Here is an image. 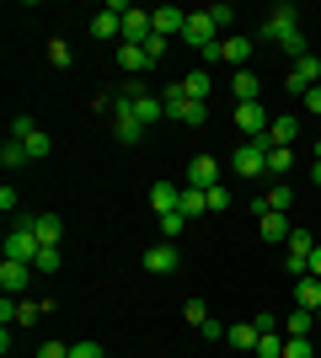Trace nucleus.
Wrapping results in <instances>:
<instances>
[{
  "label": "nucleus",
  "mask_w": 321,
  "mask_h": 358,
  "mask_svg": "<svg viewBox=\"0 0 321 358\" xmlns=\"http://www.w3.org/2000/svg\"><path fill=\"white\" fill-rule=\"evenodd\" d=\"M161 102H166V118L187 123V129H199V123L209 118V107H204V102H193V96H187V91L177 86V80H171V86L161 91Z\"/></svg>",
  "instance_id": "1"
},
{
  "label": "nucleus",
  "mask_w": 321,
  "mask_h": 358,
  "mask_svg": "<svg viewBox=\"0 0 321 358\" xmlns=\"http://www.w3.org/2000/svg\"><path fill=\"white\" fill-rule=\"evenodd\" d=\"M230 171H236V177H262V171H268V134L262 139H246V145H236V155H230Z\"/></svg>",
  "instance_id": "2"
},
{
  "label": "nucleus",
  "mask_w": 321,
  "mask_h": 358,
  "mask_svg": "<svg viewBox=\"0 0 321 358\" xmlns=\"http://www.w3.org/2000/svg\"><path fill=\"white\" fill-rule=\"evenodd\" d=\"M113 134H118V145H139V134H145V123L134 118V96L129 91L113 96Z\"/></svg>",
  "instance_id": "3"
},
{
  "label": "nucleus",
  "mask_w": 321,
  "mask_h": 358,
  "mask_svg": "<svg viewBox=\"0 0 321 358\" xmlns=\"http://www.w3.org/2000/svg\"><path fill=\"white\" fill-rule=\"evenodd\" d=\"M220 38H225V32L214 27L209 11H187V27H183V43H187V48H199V54H204V48H214Z\"/></svg>",
  "instance_id": "4"
},
{
  "label": "nucleus",
  "mask_w": 321,
  "mask_h": 358,
  "mask_svg": "<svg viewBox=\"0 0 321 358\" xmlns=\"http://www.w3.org/2000/svg\"><path fill=\"white\" fill-rule=\"evenodd\" d=\"M294 27H300V6H273V11H268V22L257 27V38H262V43H284Z\"/></svg>",
  "instance_id": "5"
},
{
  "label": "nucleus",
  "mask_w": 321,
  "mask_h": 358,
  "mask_svg": "<svg viewBox=\"0 0 321 358\" xmlns=\"http://www.w3.org/2000/svg\"><path fill=\"white\" fill-rule=\"evenodd\" d=\"M43 252L38 236H32V224H16L11 236H6V262H32V257Z\"/></svg>",
  "instance_id": "6"
},
{
  "label": "nucleus",
  "mask_w": 321,
  "mask_h": 358,
  "mask_svg": "<svg viewBox=\"0 0 321 358\" xmlns=\"http://www.w3.org/2000/svg\"><path fill=\"white\" fill-rule=\"evenodd\" d=\"M268 123H273V118H268V107H262V102H241V107H236V129H241L246 139H262V134H268Z\"/></svg>",
  "instance_id": "7"
},
{
  "label": "nucleus",
  "mask_w": 321,
  "mask_h": 358,
  "mask_svg": "<svg viewBox=\"0 0 321 358\" xmlns=\"http://www.w3.org/2000/svg\"><path fill=\"white\" fill-rule=\"evenodd\" d=\"M183 187H204V193H209V187H220V161H214V155H193V161H187Z\"/></svg>",
  "instance_id": "8"
},
{
  "label": "nucleus",
  "mask_w": 321,
  "mask_h": 358,
  "mask_svg": "<svg viewBox=\"0 0 321 358\" xmlns=\"http://www.w3.org/2000/svg\"><path fill=\"white\" fill-rule=\"evenodd\" d=\"M155 38V16L150 11H139V6H129V16H123V43H150Z\"/></svg>",
  "instance_id": "9"
},
{
  "label": "nucleus",
  "mask_w": 321,
  "mask_h": 358,
  "mask_svg": "<svg viewBox=\"0 0 321 358\" xmlns=\"http://www.w3.org/2000/svg\"><path fill=\"white\" fill-rule=\"evenodd\" d=\"M129 96H134V118L145 123V129H150V123H161V118H166V102H161L155 91H139V86H129Z\"/></svg>",
  "instance_id": "10"
},
{
  "label": "nucleus",
  "mask_w": 321,
  "mask_h": 358,
  "mask_svg": "<svg viewBox=\"0 0 321 358\" xmlns=\"http://www.w3.org/2000/svg\"><path fill=\"white\" fill-rule=\"evenodd\" d=\"M177 268H183V252L171 241H155L150 252H145V273H177Z\"/></svg>",
  "instance_id": "11"
},
{
  "label": "nucleus",
  "mask_w": 321,
  "mask_h": 358,
  "mask_svg": "<svg viewBox=\"0 0 321 358\" xmlns=\"http://www.w3.org/2000/svg\"><path fill=\"white\" fill-rule=\"evenodd\" d=\"M27 284H32V262H0V289L11 299L27 294Z\"/></svg>",
  "instance_id": "12"
},
{
  "label": "nucleus",
  "mask_w": 321,
  "mask_h": 358,
  "mask_svg": "<svg viewBox=\"0 0 321 358\" xmlns=\"http://www.w3.org/2000/svg\"><path fill=\"white\" fill-rule=\"evenodd\" d=\"M150 209H155V220H161V214H183V187H177V182H155Z\"/></svg>",
  "instance_id": "13"
},
{
  "label": "nucleus",
  "mask_w": 321,
  "mask_h": 358,
  "mask_svg": "<svg viewBox=\"0 0 321 358\" xmlns=\"http://www.w3.org/2000/svg\"><path fill=\"white\" fill-rule=\"evenodd\" d=\"M257 224H262V241H268V246H290V236H294V224L284 220V214H273V209H262V214H257Z\"/></svg>",
  "instance_id": "14"
},
{
  "label": "nucleus",
  "mask_w": 321,
  "mask_h": 358,
  "mask_svg": "<svg viewBox=\"0 0 321 358\" xmlns=\"http://www.w3.org/2000/svg\"><path fill=\"white\" fill-rule=\"evenodd\" d=\"M155 32L161 38H183V27H187V11H177V6H155Z\"/></svg>",
  "instance_id": "15"
},
{
  "label": "nucleus",
  "mask_w": 321,
  "mask_h": 358,
  "mask_svg": "<svg viewBox=\"0 0 321 358\" xmlns=\"http://www.w3.org/2000/svg\"><path fill=\"white\" fill-rule=\"evenodd\" d=\"M294 139H300V118H294V113H284V118H273V123H268V145L294 150Z\"/></svg>",
  "instance_id": "16"
},
{
  "label": "nucleus",
  "mask_w": 321,
  "mask_h": 358,
  "mask_svg": "<svg viewBox=\"0 0 321 358\" xmlns=\"http://www.w3.org/2000/svg\"><path fill=\"white\" fill-rule=\"evenodd\" d=\"M220 59L225 64H236V70H246V59H252V38H220Z\"/></svg>",
  "instance_id": "17"
},
{
  "label": "nucleus",
  "mask_w": 321,
  "mask_h": 358,
  "mask_svg": "<svg viewBox=\"0 0 321 358\" xmlns=\"http://www.w3.org/2000/svg\"><path fill=\"white\" fill-rule=\"evenodd\" d=\"M27 224H32V236H38V246H59V236H64L59 214H38V220H27Z\"/></svg>",
  "instance_id": "18"
},
{
  "label": "nucleus",
  "mask_w": 321,
  "mask_h": 358,
  "mask_svg": "<svg viewBox=\"0 0 321 358\" xmlns=\"http://www.w3.org/2000/svg\"><path fill=\"white\" fill-rule=\"evenodd\" d=\"M177 86H183L187 96H193V102H204V96L214 91V75H209V70L199 64V70H183V80H177Z\"/></svg>",
  "instance_id": "19"
},
{
  "label": "nucleus",
  "mask_w": 321,
  "mask_h": 358,
  "mask_svg": "<svg viewBox=\"0 0 321 358\" xmlns=\"http://www.w3.org/2000/svg\"><path fill=\"white\" fill-rule=\"evenodd\" d=\"M257 337H262V331H257V321H236L225 343L236 348V353H257Z\"/></svg>",
  "instance_id": "20"
},
{
  "label": "nucleus",
  "mask_w": 321,
  "mask_h": 358,
  "mask_svg": "<svg viewBox=\"0 0 321 358\" xmlns=\"http://www.w3.org/2000/svg\"><path fill=\"white\" fill-rule=\"evenodd\" d=\"M230 96H236V107H241V102H257V96H262V80H257L252 70H236V80H230Z\"/></svg>",
  "instance_id": "21"
},
{
  "label": "nucleus",
  "mask_w": 321,
  "mask_h": 358,
  "mask_svg": "<svg viewBox=\"0 0 321 358\" xmlns=\"http://www.w3.org/2000/svg\"><path fill=\"white\" fill-rule=\"evenodd\" d=\"M118 64H123L129 75H145V70H155V64H150V54H145L139 43H118Z\"/></svg>",
  "instance_id": "22"
},
{
  "label": "nucleus",
  "mask_w": 321,
  "mask_h": 358,
  "mask_svg": "<svg viewBox=\"0 0 321 358\" xmlns=\"http://www.w3.org/2000/svg\"><path fill=\"white\" fill-rule=\"evenodd\" d=\"M311 327H316V310H300V305H294V315H284V321H278V331H284V337H311Z\"/></svg>",
  "instance_id": "23"
},
{
  "label": "nucleus",
  "mask_w": 321,
  "mask_h": 358,
  "mask_svg": "<svg viewBox=\"0 0 321 358\" xmlns=\"http://www.w3.org/2000/svg\"><path fill=\"white\" fill-rule=\"evenodd\" d=\"M290 203H294V187H284V182H278V187H268V193L257 198V214H262V209H273V214H290Z\"/></svg>",
  "instance_id": "24"
},
{
  "label": "nucleus",
  "mask_w": 321,
  "mask_h": 358,
  "mask_svg": "<svg viewBox=\"0 0 321 358\" xmlns=\"http://www.w3.org/2000/svg\"><path fill=\"white\" fill-rule=\"evenodd\" d=\"M294 305L300 310H321V278H294Z\"/></svg>",
  "instance_id": "25"
},
{
  "label": "nucleus",
  "mask_w": 321,
  "mask_h": 358,
  "mask_svg": "<svg viewBox=\"0 0 321 358\" xmlns=\"http://www.w3.org/2000/svg\"><path fill=\"white\" fill-rule=\"evenodd\" d=\"M294 80H300V86H321V54H300V59H294Z\"/></svg>",
  "instance_id": "26"
},
{
  "label": "nucleus",
  "mask_w": 321,
  "mask_h": 358,
  "mask_svg": "<svg viewBox=\"0 0 321 358\" xmlns=\"http://www.w3.org/2000/svg\"><path fill=\"white\" fill-rule=\"evenodd\" d=\"M268 171H273L278 182L294 171V150H284V145H268Z\"/></svg>",
  "instance_id": "27"
},
{
  "label": "nucleus",
  "mask_w": 321,
  "mask_h": 358,
  "mask_svg": "<svg viewBox=\"0 0 321 358\" xmlns=\"http://www.w3.org/2000/svg\"><path fill=\"white\" fill-rule=\"evenodd\" d=\"M32 155H27V145H22V139H6V145H0V166H6V171H16V166H27Z\"/></svg>",
  "instance_id": "28"
},
{
  "label": "nucleus",
  "mask_w": 321,
  "mask_h": 358,
  "mask_svg": "<svg viewBox=\"0 0 321 358\" xmlns=\"http://www.w3.org/2000/svg\"><path fill=\"white\" fill-rule=\"evenodd\" d=\"M252 358H284V331H262L257 337V353Z\"/></svg>",
  "instance_id": "29"
},
{
  "label": "nucleus",
  "mask_w": 321,
  "mask_h": 358,
  "mask_svg": "<svg viewBox=\"0 0 321 358\" xmlns=\"http://www.w3.org/2000/svg\"><path fill=\"white\" fill-rule=\"evenodd\" d=\"M204 209H209V198H204V187H183V214H187V220H199Z\"/></svg>",
  "instance_id": "30"
},
{
  "label": "nucleus",
  "mask_w": 321,
  "mask_h": 358,
  "mask_svg": "<svg viewBox=\"0 0 321 358\" xmlns=\"http://www.w3.org/2000/svg\"><path fill=\"white\" fill-rule=\"evenodd\" d=\"M59 262H64L59 246H43V252L32 257V273H59Z\"/></svg>",
  "instance_id": "31"
},
{
  "label": "nucleus",
  "mask_w": 321,
  "mask_h": 358,
  "mask_svg": "<svg viewBox=\"0 0 321 358\" xmlns=\"http://www.w3.org/2000/svg\"><path fill=\"white\" fill-rule=\"evenodd\" d=\"M16 321H22V327L43 321V299H16Z\"/></svg>",
  "instance_id": "32"
},
{
  "label": "nucleus",
  "mask_w": 321,
  "mask_h": 358,
  "mask_svg": "<svg viewBox=\"0 0 321 358\" xmlns=\"http://www.w3.org/2000/svg\"><path fill=\"white\" fill-rule=\"evenodd\" d=\"M204 11H209V16H214V27L230 38V27H236V6H204Z\"/></svg>",
  "instance_id": "33"
},
{
  "label": "nucleus",
  "mask_w": 321,
  "mask_h": 358,
  "mask_svg": "<svg viewBox=\"0 0 321 358\" xmlns=\"http://www.w3.org/2000/svg\"><path fill=\"white\" fill-rule=\"evenodd\" d=\"M284 252H290V257H311V252H316V241H311V230H294Z\"/></svg>",
  "instance_id": "34"
},
{
  "label": "nucleus",
  "mask_w": 321,
  "mask_h": 358,
  "mask_svg": "<svg viewBox=\"0 0 321 358\" xmlns=\"http://www.w3.org/2000/svg\"><path fill=\"white\" fill-rule=\"evenodd\" d=\"M32 134H38L32 113H16V118H11V134H6V139H32Z\"/></svg>",
  "instance_id": "35"
},
{
  "label": "nucleus",
  "mask_w": 321,
  "mask_h": 358,
  "mask_svg": "<svg viewBox=\"0 0 321 358\" xmlns=\"http://www.w3.org/2000/svg\"><path fill=\"white\" fill-rule=\"evenodd\" d=\"M183 321H187V327H204V321H209V305H204V299H187V305H183Z\"/></svg>",
  "instance_id": "36"
},
{
  "label": "nucleus",
  "mask_w": 321,
  "mask_h": 358,
  "mask_svg": "<svg viewBox=\"0 0 321 358\" xmlns=\"http://www.w3.org/2000/svg\"><path fill=\"white\" fill-rule=\"evenodd\" d=\"M48 59H54V70H70V43H64V38H54V43H48Z\"/></svg>",
  "instance_id": "37"
},
{
  "label": "nucleus",
  "mask_w": 321,
  "mask_h": 358,
  "mask_svg": "<svg viewBox=\"0 0 321 358\" xmlns=\"http://www.w3.org/2000/svg\"><path fill=\"white\" fill-rule=\"evenodd\" d=\"M22 145H27V155H32V161H43L48 150H54V139H48L43 129H38V134H32V139H22Z\"/></svg>",
  "instance_id": "38"
},
{
  "label": "nucleus",
  "mask_w": 321,
  "mask_h": 358,
  "mask_svg": "<svg viewBox=\"0 0 321 358\" xmlns=\"http://www.w3.org/2000/svg\"><path fill=\"white\" fill-rule=\"evenodd\" d=\"M183 224H187V214H161V241H177Z\"/></svg>",
  "instance_id": "39"
},
{
  "label": "nucleus",
  "mask_w": 321,
  "mask_h": 358,
  "mask_svg": "<svg viewBox=\"0 0 321 358\" xmlns=\"http://www.w3.org/2000/svg\"><path fill=\"white\" fill-rule=\"evenodd\" d=\"M284 358H316L311 353V337H284Z\"/></svg>",
  "instance_id": "40"
},
{
  "label": "nucleus",
  "mask_w": 321,
  "mask_h": 358,
  "mask_svg": "<svg viewBox=\"0 0 321 358\" xmlns=\"http://www.w3.org/2000/svg\"><path fill=\"white\" fill-rule=\"evenodd\" d=\"M204 343H225V337H230V327H225V321H214V315H209V321H204Z\"/></svg>",
  "instance_id": "41"
},
{
  "label": "nucleus",
  "mask_w": 321,
  "mask_h": 358,
  "mask_svg": "<svg viewBox=\"0 0 321 358\" xmlns=\"http://www.w3.org/2000/svg\"><path fill=\"white\" fill-rule=\"evenodd\" d=\"M204 198H209V214H225V209H230V193H225V182H220V187H209Z\"/></svg>",
  "instance_id": "42"
},
{
  "label": "nucleus",
  "mask_w": 321,
  "mask_h": 358,
  "mask_svg": "<svg viewBox=\"0 0 321 358\" xmlns=\"http://www.w3.org/2000/svg\"><path fill=\"white\" fill-rule=\"evenodd\" d=\"M166 48H171V38H161V32H155L150 43H145V54H150V64H161V59H166Z\"/></svg>",
  "instance_id": "43"
},
{
  "label": "nucleus",
  "mask_w": 321,
  "mask_h": 358,
  "mask_svg": "<svg viewBox=\"0 0 321 358\" xmlns=\"http://www.w3.org/2000/svg\"><path fill=\"white\" fill-rule=\"evenodd\" d=\"M70 358H107L102 343H70Z\"/></svg>",
  "instance_id": "44"
},
{
  "label": "nucleus",
  "mask_w": 321,
  "mask_h": 358,
  "mask_svg": "<svg viewBox=\"0 0 321 358\" xmlns=\"http://www.w3.org/2000/svg\"><path fill=\"white\" fill-rule=\"evenodd\" d=\"M38 358H70V343H43V348H38Z\"/></svg>",
  "instance_id": "45"
},
{
  "label": "nucleus",
  "mask_w": 321,
  "mask_h": 358,
  "mask_svg": "<svg viewBox=\"0 0 321 358\" xmlns=\"http://www.w3.org/2000/svg\"><path fill=\"white\" fill-rule=\"evenodd\" d=\"M300 102H306V107H311V118H321V86H311V91H306V96H300Z\"/></svg>",
  "instance_id": "46"
},
{
  "label": "nucleus",
  "mask_w": 321,
  "mask_h": 358,
  "mask_svg": "<svg viewBox=\"0 0 321 358\" xmlns=\"http://www.w3.org/2000/svg\"><path fill=\"white\" fill-rule=\"evenodd\" d=\"M311 278H321V246L311 252Z\"/></svg>",
  "instance_id": "47"
},
{
  "label": "nucleus",
  "mask_w": 321,
  "mask_h": 358,
  "mask_svg": "<svg viewBox=\"0 0 321 358\" xmlns=\"http://www.w3.org/2000/svg\"><path fill=\"white\" fill-rule=\"evenodd\" d=\"M311 182H316V187H321V161H316V166H311Z\"/></svg>",
  "instance_id": "48"
},
{
  "label": "nucleus",
  "mask_w": 321,
  "mask_h": 358,
  "mask_svg": "<svg viewBox=\"0 0 321 358\" xmlns=\"http://www.w3.org/2000/svg\"><path fill=\"white\" fill-rule=\"evenodd\" d=\"M316 161H321V139H316Z\"/></svg>",
  "instance_id": "49"
},
{
  "label": "nucleus",
  "mask_w": 321,
  "mask_h": 358,
  "mask_svg": "<svg viewBox=\"0 0 321 358\" xmlns=\"http://www.w3.org/2000/svg\"><path fill=\"white\" fill-rule=\"evenodd\" d=\"M316 327H321V310H316Z\"/></svg>",
  "instance_id": "50"
},
{
  "label": "nucleus",
  "mask_w": 321,
  "mask_h": 358,
  "mask_svg": "<svg viewBox=\"0 0 321 358\" xmlns=\"http://www.w3.org/2000/svg\"><path fill=\"white\" fill-rule=\"evenodd\" d=\"M6 358H11V353H6Z\"/></svg>",
  "instance_id": "51"
}]
</instances>
